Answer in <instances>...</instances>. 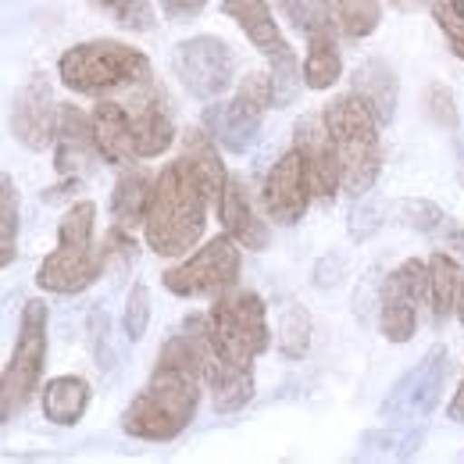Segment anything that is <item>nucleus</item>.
Listing matches in <instances>:
<instances>
[{
  "label": "nucleus",
  "instance_id": "13",
  "mask_svg": "<svg viewBox=\"0 0 464 464\" xmlns=\"http://www.w3.org/2000/svg\"><path fill=\"white\" fill-rule=\"evenodd\" d=\"M182 329L197 336L200 364H204V382H208V390H211L215 411L232 414V411L250 404V397H254V375H250V368L232 364V361H226V357L218 353L215 340H211V322H208V314H189V318L182 322Z\"/></svg>",
  "mask_w": 464,
  "mask_h": 464
},
{
  "label": "nucleus",
  "instance_id": "2",
  "mask_svg": "<svg viewBox=\"0 0 464 464\" xmlns=\"http://www.w3.org/2000/svg\"><path fill=\"white\" fill-rule=\"evenodd\" d=\"M208 193L197 182V175L189 172V165L179 158L169 161L158 182H154V197L147 208V222H143V236L147 246L158 257H179L186 254L208 226Z\"/></svg>",
  "mask_w": 464,
  "mask_h": 464
},
{
  "label": "nucleus",
  "instance_id": "26",
  "mask_svg": "<svg viewBox=\"0 0 464 464\" xmlns=\"http://www.w3.org/2000/svg\"><path fill=\"white\" fill-rule=\"evenodd\" d=\"M461 283H464V272L450 254H432L429 257V304H432L436 325H443L458 311Z\"/></svg>",
  "mask_w": 464,
  "mask_h": 464
},
{
  "label": "nucleus",
  "instance_id": "28",
  "mask_svg": "<svg viewBox=\"0 0 464 464\" xmlns=\"http://www.w3.org/2000/svg\"><path fill=\"white\" fill-rule=\"evenodd\" d=\"M353 90L361 97H368V104L379 111L382 125L393 121L397 115V75L390 64L382 61H364L357 72H353Z\"/></svg>",
  "mask_w": 464,
  "mask_h": 464
},
{
  "label": "nucleus",
  "instance_id": "3",
  "mask_svg": "<svg viewBox=\"0 0 464 464\" xmlns=\"http://www.w3.org/2000/svg\"><path fill=\"white\" fill-rule=\"evenodd\" d=\"M325 125L333 132L336 154H340V169H343V189L350 197H364L372 193L375 179L382 172V140H379V125L382 118L368 104V97H361L357 90L336 97L333 104H325Z\"/></svg>",
  "mask_w": 464,
  "mask_h": 464
},
{
  "label": "nucleus",
  "instance_id": "25",
  "mask_svg": "<svg viewBox=\"0 0 464 464\" xmlns=\"http://www.w3.org/2000/svg\"><path fill=\"white\" fill-rule=\"evenodd\" d=\"M90 407V382L82 375H58L44 386V418L54 425H75Z\"/></svg>",
  "mask_w": 464,
  "mask_h": 464
},
{
  "label": "nucleus",
  "instance_id": "14",
  "mask_svg": "<svg viewBox=\"0 0 464 464\" xmlns=\"http://www.w3.org/2000/svg\"><path fill=\"white\" fill-rule=\"evenodd\" d=\"M293 147L300 150V158L307 165L314 197L318 200H336V193L343 189V169H340V154H336V143H333V132H329L325 118H296Z\"/></svg>",
  "mask_w": 464,
  "mask_h": 464
},
{
  "label": "nucleus",
  "instance_id": "41",
  "mask_svg": "<svg viewBox=\"0 0 464 464\" xmlns=\"http://www.w3.org/2000/svg\"><path fill=\"white\" fill-rule=\"evenodd\" d=\"M447 414H450V421H458V425L464 421V375H461V382H458L454 401H450V407H447Z\"/></svg>",
  "mask_w": 464,
  "mask_h": 464
},
{
  "label": "nucleus",
  "instance_id": "16",
  "mask_svg": "<svg viewBox=\"0 0 464 464\" xmlns=\"http://www.w3.org/2000/svg\"><path fill=\"white\" fill-rule=\"evenodd\" d=\"M58 118L61 108L54 104L47 75H33L14 97V111H11L14 140L25 143L29 150H47V143H54L58 136Z\"/></svg>",
  "mask_w": 464,
  "mask_h": 464
},
{
  "label": "nucleus",
  "instance_id": "35",
  "mask_svg": "<svg viewBox=\"0 0 464 464\" xmlns=\"http://www.w3.org/2000/svg\"><path fill=\"white\" fill-rule=\"evenodd\" d=\"M397 218L404 222L407 229H418V232H432L436 226H443V208L432 204V200H397L393 204Z\"/></svg>",
  "mask_w": 464,
  "mask_h": 464
},
{
  "label": "nucleus",
  "instance_id": "39",
  "mask_svg": "<svg viewBox=\"0 0 464 464\" xmlns=\"http://www.w3.org/2000/svg\"><path fill=\"white\" fill-rule=\"evenodd\" d=\"M425 101H429V115L436 118L440 125H454L458 129V111H454V93L447 90V86H429V93H425Z\"/></svg>",
  "mask_w": 464,
  "mask_h": 464
},
{
  "label": "nucleus",
  "instance_id": "33",
  "mask_svg": "<svg viewBox=\"0 0 464 464\" xmlns=\"http://www.w3.org/2000/svg\"><path fill=\"white\" fill-rule=\"evenodd\" d=\"M121 325H125V336L129 343H140L147 325H150V290L143 283H136L129 296H125V314H121Z\"/></svg>",
  "mask_w": 464,
  "mask_h": 464
},
{
  "label": "nucleus",
  "instance_id": "23",
  "mask_svg": "<svg viewBox=\"0 0 464 464\" xmlns=\"http://www.w3.org/2000/svg\"><path fill=\"white\" fill-rule=\"evenodd\" d=\"M215 143H218V140H215L208 129H189V132L182 136V161L189 165V172L197 175V182L204 186L211 208L222 204V193H226V182H229L226 165H222Z\"/></svg>",
  "mask_w": 464,
  "mask_h": 464
},
{
  "label": "nucleus",
  "instance_id": "6",
  "mask_svg": "<svg viewBox=\"0 0 464 464\" xmlns=\"http://www.w3.org/2000/svg\"><path fill=\"white\" fill-rule=\"evenodd\" d=\"M208 322H211V340H215L218 353L232 364L250 368L272 343L265 300L254 290L218 293L208 311Z\"/></svg>",
  "mask_w": 464,
  "mask_h": 464
},
{
  "label": "nucleus",
  "instance_id": "34",
  "mask_svg": "<svg viewBox=\"0 0 464 464\" xmlns=\"http://www.w3.org/2000/svg\"><path fill=\"white\" fill-rule=\"evenodd\" d=\"M357 204L350 208V218H347V229L353 239H372L375 232L382 229V222H386V208L375 200V197H353Z\"/></svg>",
  "mask_w": 464,
  "mask_h": 464
},
{
  "label": "nucleus",
  "instance_id": "29",
  "mask_svg": "<svg viewBox=\"0 0 464 464\" xmlns=\"http://www.w3.org/2000/svg\"><path fill=\"white\" fill-rule=\"evenodd\" d=\"M279 353L283 357H304L307 347H311V314L300 307V304H290L286 311H283V318H279Z\"/></svg>",
  "mask_w": 464,
  "mask_h": 464
},
{
  "label": "nucleus",
  "instance_id": "19",
  "mask_svg": "<svg viewBox=\"0 0 464 464\" xmlns=\"http://www.w3.org/2000/svg\"><path fill=\"white\" fill-rule=\"evenodd\" d=\"M222 14L232 18L246 33V40L268 61H279L286 58V54H293V47L286 44V36L279 33L276 14H272V7L265 0H226L222 4Z\"/></svg>",
  "mask_w": 464,
  "mask_h": 464
},
{
  "label": "nucleus",
  "instance_id": "5",
  "mask_svg": "<svg viewBox=\"0 0 464 464\" xmlns=\"http://www.w3.org/2000/svg\"><path fill=\"white\" fill-rule=\"evenodd\" d=\"M93 222H97L93 200H79L64 211L58 226V246H54V254L44 257V265L36 272L40 290L82 293L104 276L101 250L93 246Z\"/></svg>",
  "mask_w": 464,
  "mask_h": 464
},
{
  "label": "nucleus",
  "instance_id": "30",
  "mask_svg": "<svg viewBox=\"0 0 464 464\" xmlns=\"http://www.w3.org/2000/svg\"><path fill=\"white\" fill-rule=\"evenodd\" d=\"M14 239H18V189L14 179H0V265L7 268L14 261Z\"/></svg>",
  "mask_w": 464,
  "mask_h": 464
},
{
  "label": "nucleus",
  "instance_id": "40",
  "mask_svg": "<svg viewBox=\"0 0 464 464\" xmlns=\"http://www.w3.org/2000/svg\"><path fill=\"white\" fill-rule=\"evenodd\" d=\"M208 7V0H161V11L169 22H189Z\"/></svg>",
  "mask_w": 464,
  "mask_h": 464
},
{
  "label": "nucleus",
  "instance_id": "10",
  "mask_svg": "<svg viewBox=\"0 0 464 464\" xmlns=\"http://www.w3.org/2000/svg\"><path fill=\"white\" fill-rule=\"evenodd\" d=\"M239 279V243L226 236L208 239L197 254L165 272V290L175 296H218Z\"/></svg>",
  "mask_w": 464,
  "mask_h": 464
},
{
  "label": "nucleus",
  "instance_id": "17",
  "mask_svg": "<svg viewBox=\"0 0 464 464\" xmlns=\"http://www.w3.org/2000/svg\"><path fill=\"white\" fill-rule=\"evenodd\" d=\"M104 161L97 136H93V118H86L75 104H61L58 136H54V165L61 179H82Z\"/></svg>",
  "mask_w": 464,
  "mask_h": 464
},
{
  "label": "nucleus",
  "instance_id": "12",
  "mask_svg": "<svg viewBox=\"0 0 464 464\" xmlns=\"http://www.w3.org/2000/svg\"><path fill=\"white\" fill-rule=\"evenodd\" d=\"M175 72L182 86L200 101H218L232 86L236 58L218 36H193L175 47Z\"/></svg>",
  "mask_w": 464,
  "mask_h": 464
},
{
  "label": "nucleus",
  "instance_id": "8",
  "mask_svg": "<svg viewBox=\"0 0 464 464\" xmlns=\"http://www.w3.org/2000/svg\"><path fill=\"white\" fill-rule=\"evenodd\" d=\"M268 108H276V90H272V72H250L232 101H218L204 108V129L232 154H243L257 143L261 118Z\"/></svg>",
  "mask_w": 464,
  "mask_h": 464
},
{
  "label": "nucleus",
  "instance_id": "20",
  "mask_svg": "<svg viewBox=\"0 0 464 464\" xmlns=\"http://www.w3.org/2000/svg\"><path fill=\"white\" fill-rule=\"evenodd\" d=\"M93 136L97 147L104 154L108 165H132L136 158V136H132V118L125 101L115 97H101V104L93 108Z\"/></svg>",
  "mask_w": 464,
  "mask_h": 464
},
{
  "label": "nucleus",
  "instance_id": "45",
  "mask_svg": "<svg viewBox=\"0 0 464 464\" xmlns=\"http://www.w3.org/2000/svg\"><path fill=\"white\" fill-rule=\"evenodd\" d=\"M450 7L458 11V18H464V0H450Z\"/></svg>",
  "mask_w": 464,
  "mask_h": 464
},
{
  "label": "nucleus",
  "instance_id": "31",
  "mask_svg": "<svg viewBox=\"0 0 464 464\" xmlns=\"http://www.w3.org/2000/svg\"><path fill=\"white\" fill-rule=\"evenodd\" d=\"M90 4L101 7L104 14H111L121 29H132V33H147L158 22L150 0H90Z\"/></svg>",
  "mask_w": 464,
  "mask_h": 464
},
{
  "label": "nucleus",
  "instance_id": "37",
  "mask_svg": "<svg viewBox=\"0 0 464 464\" xmlns=\"http://www.w3.org/2000/svg\"><path fill=\"white\" fill-rule=\"evenodd\" d=\"M90 329H93V353H97V364L101 368H111L115 364V353H111V322H108V311H93L90 314Z\"/></svg>",
  "mask_w": 464,
  "mask_h": 464
},
{
  "label": "nucleus",
  "instance_id": "1",
  "mask_svg": "<svg viewBox=\"0 0 464 464\" xmlns=\"http://www.w3.org/2000/svg\"><path fill=\"white\" fill-rule=\"evenodd\" d=\"M204 386V364L193 333H179L158 350V364L147 386L121 414V429L143 443H169L197 414Z\"/></svg>",
  "mask_w": 464,
  "mask_h": 464
},
{
  "label": "nucleus",
  "instance_id": "18",
  "mask_svg": "<svg viewBox=\"0 0 464 464\" xmlns=\"http://www.w3.org/2000/svg\"><path fill=\"white\" fill-rule=\"evenodd\" d=\"M129 118H132V136H136V158H158L172 147L175 125L165 104V93L147 82L132 90V101H125Z\"/></svg>",
  "mask_w": 464,
  "mask_h": 464
},
{
  "label": "nucleus",
  "instance_id": "11",
  "mask_svg": "<svg viewBox=\"0 0 464 464\" xmlns=\"http://www.w3.org/2000/svg\"><path fill=\"white\" fill-rule=\"evenodd\" d=\"M421 300H429V261H404L386 276L379 293V329L390 343H407L414 336Z\"/></svg>",
  "mask_w": 464,
  "mask_h": 464
},
{
  "label": "nucleus",
  "instance_id": "27",
  "mask_svg": "<svg viewBox=\"0 0 464 464\" xmlns=\"http://www.w3.org/2000/svg\"><path fill=\"white\" fill-rule=\"evenodd\" d=\"M318 11L336 25V33H343L347 40L372 36L382 22V7L379 0H314Z\"/></svg>",
  "mask_w": 464,
  "mask_h": 464
},
{
  "label": "nucleus",
  "instance_id": "36",
  "mask_svg": "<svg viewBox=\"0 0 464 464\" xmlns=\"http://www.w3.org/2000/svg\"><path fill=\"white\" fill-rule=\"evenodd\" d=\"M429 11H432V18H436L440 33L447 36L450 54L464 61V18H458V11L450 7V0H432V4H429Z\"/></svg>",
  "mask_w": 464,
  "mask_h": 464
},
{
  "label": "nucleus",
  "instance_id": "22",
  "mask_svg": "<svg viewBox=\"0 0 464 464\" xmlns=\"http://www.w3.org/2000/svg\"><path fill=\"white\" fill-rule=\"evenodd\" d=\"M218 218H222V229L229 232L239 246H246V250H265L268 246V226L254 215L246 186L236 175H229V182H226V193H222V204H218Z\"/></svg>",
  "mask_w": 464,
  "mask_h": 464
},
{
  "label": "nucleus",
  "instance_id": "24",
  "mask_svg": "<svg viewBox=\"0 0 464 464\" xmlns=\"http://www.w3.org/2000/svg\"><path fill=\"white\" fill-rule=\"evenodd\" d=\"M154 182H158V175L150 172V169H125V172L118 175L115 193H111V226L132 232L136 226L147 222Z\"/></svg>",
  "mask_w": 464,
  "mask_h": 464
},
{
  "label": "nucleus",
  "instance_id": "21",
  "mask_svg": "<svg viewBox=\"0 0 464 464\" xmlns=\"http://www.w3.org/2000/svg\"><path fill=\"white\" fill-rule=\"evenodd\" d=\"M318 7V4H314ZM343 75V58L336 47V25L318 11L314 25L307 29V58H304V86L329 90Z\"/></svg>",
  "mask_w": 464,
  "mask_h": 464
},
{
  "label": "nucleus",
  "instance_id": "7",
  "mask_svg": "<svg viewBox=\"0 0 464 464\" xmlns=\"http://www.w3.org/2000/svg\"><path fill=\"white\" fill-rule=\"evenodd\" d=\"M44 364H47V304L29 300L22 307L18 343L4 368V393H0V414L11 421L22 407L33 401L36 390H44Z\"/></svg>",
  "mask_w": 464,
  "mask_h": 464
},
{
  "label": "nucleus",
  "instance_id": "42",
  "mask_svg": "<svg viewBox=\"0 0 464 464\" xmlns=\"http://www.w3.org/2000/svg\"><path fill=\"white\" fill-rule=\"evenodd\" d=\"M447 239H450L454 254H458V257H464V229H461V226H450V222H447Z\"/></svg>",
  "mask_w": 464,
  "mask_h": 464
},
{
  "label": "nucleus",
  "instance_id": "9",
  "mask_svg": "<svg viewBox=\"0 0 464 464\" xmlns=\"http://www.w3.org/2000/svg\"><path fill=\"white\" fill-rule=\"evenodd\" d=\"M447 372H450V353L443 343L425 350V357L401 375V382L390 390V397L382 401L379 418L386 425H421L436 404L443 397V382H447Z\"/></svg>",
  "mask_w": 464,
  "mask_h": 464
},
{
  "label": "nucleus",
  "instance_id": "38",
  "mask_svg": "<svg viewBox=\"0 0 464 464\" xmlns=\"http://www.w3.org/2000/svg\"><path fill=\"white\" fill-rule=\"evenodd\" d=\"M276 11L290 22L293 29H300V33H307V29L314 25V18H318L314 0H311V4H304V0H276Z\"/></svg>",
  "mask_w": 464,
  "mask_h": 464
},
{
  "label": "nucleus",
  "instance_id": "15",
  "mask_svg": "<svg viewBox=\"0 0 464 464\" xmlns=\"http://www.w3.org/2000/svg\"><path fill=\"white\" fill-rule=\"evenodd\" d=\"M311 197H314L311 175H307L300 150L293 147L272 165V172L265 179V211L276 226H296L304 218Z\"/></svg>",
  "mask_w": 464,
  "mask_h": 464
},
{
  "label": "nucleus",
  "instance_id": "43",
  "mask_svg": "<svg viewBox=\"0 0 464 464\" xmlns=\"http://www.w3.org/2000/svg\"><path fill=\"white\" fill-rule=\"evenodd\" d=\"M390 4H397L401 11H414V7H418V4H425V0H390Z\"/></svg>",
  "mask_w": 464,
  "mask_h": 464
},
{
  "label": "nucleus",
  "instance_id": "44",
  "mask_svg": "<svg viewBox=\"0 0 464 464\" xmlns=\"http://www.w3.org/2000/svg\"><path fill=\"white\" fill-rule=\"evenodd\" d=\"M458 318H461V325H464V283H461V296H458Z\"/></svg>",
  "mask_w": 464,
  "mask_h": 464
},
{
  "label": "nucleus",
  "instance_id": "32",
  "mask_svg": "<svg viewBox=\"0 0 464 464\" xmlns=\"http://www.w3.org/2000/svg\"><path fill=\"white\" fill-rule=\"evenodd\" d=\"M101 261H104L108 276L129 272L136 265V239H132V232L111 226V232L104 236V246H101Z\"/></svg>",
  "mask_w": 464,
  "mask_h": 464
},
{
  "label": "nucleus",
  "instance_id": "4",
  "mask_svg": "<svg viewBox=\"0 0 464 464\" xmlns=\"http://www.w3.org/2000/svg\"><path fill=\"white\" fill-rule=\"evenodd\" d=\"M58 72L61 82L72 93H93V97H108L118 90H136V86L154 82L147 54L118 40H93V44H79L64 51Z\"/></svg>",
  "mask_w": 464,
  "mask_h": 464
}]
</instances>
